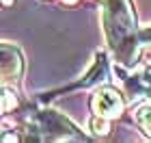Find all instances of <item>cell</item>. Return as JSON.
Masks as SVG:
<instances>
[{
    "instance_id": "obj_1",
    "label": "cell",
    "mask_w": 151,
    "mask_h": 143,
    "mask_svg": "<svg viewBox=\"0 0 151 143\" xmlns=\"http://www.w3.org/2000/svg\"><path fill=\"white\" fill-rule=\"evenodd\" d=\"M104 22L112 50L123 59V63H132L136 48V26L129 0H106Z\"/></svg>"
},
{
    "instance_id": "obj_2",
    "label": "cell",
    "mask_w": 151,
    "mask_h": 143,
    "mask_svg": "<svg viewBox=\"0 0 151 143\" xmlns=\"http://www.w3.org/2000/svg\"><path fill=\"white\" fill-rule=\"evenodd\" d=\"M91 104H93L95 115H99V117H116V115L123 111V100H121V95L116 93L114 89H110V87L101 89V91L93 98Z\"/></svg>"
},
{
    "instance_id": "obj_3",
    "label": "cell",
    "mask_w": 151,
    "mask_h": 143,
    "mask_svg": "<svg viewBox=\"0 0 151 143\" xmlns=\"http://www.w3.org/2000/svg\"><path fill=\"white\" fill-rule=\"evenodd\" d=\"M136 121H138L147 132H151V104L138 106V111H136Z\"/></svg>"
},
{
    "instance_id": "obj_4",
    "label": "cell",
    "mask_w": 151,
    "mask_h": 143,
    "mask_svg": "<svg viewBox=\"0 0 151 143\" xmlns=\"http://www.w3.org/2000/svg\"><path fill=\"white\" fill-rule=\"evenodd\" d=\"M93 128H95V132H97V134H99V132H101V134H106V132H108V124H106L104 119H99V121H97V117L93 119Z\"/></svg>"
},
{
    "instance_id": "obj_5",
    "label": "cell",
    "mask_w": 151,
    "mask_h": 143,
    "mask_svg": "<svg viewBox=\"0 0 151 143\" xmlns=\"http://www.w3.org/2000/svg\"><path fill=\"white\" fill-rule=\"evenodd\" d=\"M145 41H151V28H147V30H142V35H140Z\"/></svg>"
},
{
    "instance_id": "obj_6",
    "label": "cell",
    "mask_w": 151,
    "mask_h": 143,
    "mask_svg": "<svg viewBox=\"0 0 151 143\" xmlns=\"http://www.w3.org/2000/svg\"><path fill=\"white\" fill-rule=\"evenodd\" d=\"M11 2H13V0H4V4H11Z\"/></svg>"
}]
</instances>
